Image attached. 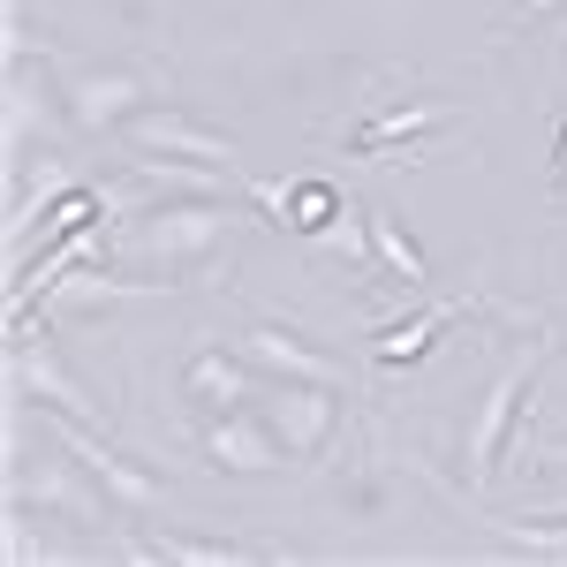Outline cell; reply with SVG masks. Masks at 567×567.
<instances>
[{
  "label": "cell",
  "instance_id": "cell-1",
  "mask_svg": "<svg viewBox=\"0 0 567 567\" xmlns=\"http://www.w3.org/2000/svg\"><path fill=\"white\" fill-rule=\"evenodd\" d=\"M235 197H159L114 227V250L136 265H197L235 235Z\"/></svg>",
  "mask_w": 567,
  "mask_h": 567
},
{
  "label": "cell",
  "instance_id": "cell-2",
  "mask_svg": "<svg viewBox=\"0 0 567 567\" xmlns=\"http://www.w3.org/2000/svg\"><path fill=\"white\" fill-rule=\"evenodd\" d=\"M45 439L61 446V454H76L91 477L106 484V499L122 507V515H159V499H167V484L152 477V470H136L130 454L114 446V439L99 432V424H84V416H61V409H45Z\"/></svg>",
  "mask_w": 567,
  "mask_h": 567
},
{
  "label": "cell",
  "instance_id": "cell-3",
  "mask_svg": "<svg viewBox=\"0 0 567 567\" xmlns=\"http://www.w3.org/2000/svg\"><path fill=\"white\" fill-rule=\"evenodd\" d=\"M545 355L553 349H529L515 355L492 386H484L477 416H470V484H492V470H499V454H507V432L523 424V409L537 401V371H545Z\"/></svg>",
  "mask_w": 567,
  "mask_h": 567
},
{
  "label": "cell",
  "instance_id": "cell-4",
  "mask_svg": "<svg viewBox=\"0 0 567 567\" xmlns=\"http://www.w3.org/2000/svg\"><path fill=\"white\" fill-rule=\"evenodd\" d=\"M8 371H16V386L31 393V401H45V409H61V416H84V424H99V401H91V386L53 355V341L39 333V318L31 310H16L8 318Z\"/></svg>",
  "mask_w": 567,
  "mask_h": 567
},
{
  "label": "cell",
  "instance_id": "cell-5",
  "mask_svg": "<svg viewBox=\"0 0 567 567\" xmlns=\"http://www.w3.org/2000/svg\"><path fill=\"white\" fill-rule=\"evenodd\" d=\"M258 409H265V424L280 432V446H288L296 462H318V454L341 439V393L318 386V379H272Z\"/></svg>",
  "mask_w": 567,
  "mask_h": 567
},
{
  "label": "cell",
  "instance_id": "cell-6",
  "mask_svg": "<svg viewBox=\"0 0 567 567\" xmlns=\"http://www.w3.org/2000/svg\"><path fill=\"white\" fill-rule=\"evenodd\" d=\"M159 91V76L144 69H69L61 76V99H69V130L106 136V130H130L144 114V99Z\"/></svg>",
  "mask_w": 567,
  "mask_h": 567
},
{
  "label": "cell",
  "instance_id": "cell-7",
  "mask_svg": "<svg viewBox=\"0 0 567 567\" xmlns=\"http://www.w3.org/2000/svg\"><path fill=\"white\" fill-rule=\"evenodd\" d=\"M99 492H106V484L91 477L76 454H69V462H16V470H8V499H16V507H45V515H69V523H84V529L114 523Z\"/></svg>",
  "mask_w": 567,
  "mask_h": 567
},
{
  "label": "cell",
  "instance_id": "cell-8",
  "mask_svg": "<svg viewBox=\"0 0 567 567\" xmlns=\"http://www.w3.org/2000/svg\"><path fill=\"white\" fill-rule=\"evenodd\" d=\"M205 462H213V470H235V477H272V470H288L296 454L265 424V409H219L213 424H205Z\"/></svg>",
  "mask_w": 567,
  "mask_h": 567
},
{
  "label": "cell",
  "instance_id": "cell-9",
  "mask_svg": "<svg viewBox=\"0 0 567 567\" xmlns=\"http://www.w3.org/2000/svg\"><path fill=\"white\" fill-rule=\"evenodd\" d=\"M130 144L136 152H167V159H205V167H235L243 152H235V136L205 130L197 114H182V106H144L130 122Z\"/></svg>",
  "mask_w": 567,
  "mask_h": 567
},
{
  "label": "cell",
  "instance_id": "cell-10",
  "mask_svg": "<svg viewBox=\"0 0 567 567\" xmlns=\"http://www.w3.org/2000/svg\"><path fill=\"white\" fill-rule=\"evenodd\" d=\"M182 393L205 409V416H219V409H258L265 401V371L250 363V355L235 349H197L189 363H182Z\"/></svg>",
  "mask_w": 567,
  "mask_h": 567
},
{
  "label": "cell",
  "instance_id": "cell-11",
  "mask_svg": "<svg viewBox=\"0 0 567 567\" xmlns=\"http://www.w3.org/2000/svg\"><path fill=\"white\" fill-rule=\"evenodd\" d=\"M159 288H182V280H144V272H106V265H76L45 288L39 303L45 310H114V303H136V296H159ZM16 318V310H8Z\"/></svg>",
  "mask_w": 567,
  "mask_h": 567
},
{
  "label": "cell",
  "instance_id": "cell-12",
  "mask_svg": "<svg viewBox=\"0 0 567 567\" xmlns=\"http://www.w3.org/2000/svg\"><path fill=\"white\" fill-rule=\"evenodd\" d=\"M130 182L144 189V205L159 197H235V167H205V159H167V152H136Z\"/></svg>",
  "mask_w": 567,
  "mask_h": 567
},
{
  "label": "cell",
  "instance_id": "cell-13",
  "mask_svg": "<svg viewBox=\"0 0 567 567\" xmlns=\"http://www.w3.org/2000/svg\"><path fill=\"white\" fill-rule=\"evenodd\" d=\"M61 114H69V99L61 91H45V69H31L23 53H16V69H8V144L23 152L31 136H61Z\"/></svg>",
  "mask_w": 567,
  "mask_h": 567
},
{
  "label": "cell",
  "instance_id": "cell-14",
  "mask_svg": "<svg viewBox=\"0 0 567 567\" xmlns=\"http://www.w3.org/2000/svg\"><path fill=\"white\" fill-rule=\"evenodd\" d=\"M243 355L258 363L265 379H318V386H333L341 379V363L333 355H318L310 341H296L288 326H272V318H258L250 333H243Z\"/></svg>",
  "mask_w": 567,
  "mask_h": 567
},
{
  "label": "cell",
  "instance_id": "cell-15",
  "mask_svg": "<svg viewBox=\"0 0 567 567\" xmlns=\"http://www.w3.org/2000/svg\"><path fill=\"white\" fill-rule=\"evenodd\" d=\"M462 310H470V296H439V303H424L416 310V318H401V326H386V333H379V363H386V371H401V363H416V355H432V341L439 333H446V326H454V318H462Z\"/></svg>",
  "mask_w": 567,
  "mask_h": 567
},
{
  "label": "cell",
  "instance_id": "cell-16",
  "mask_svg": "<svg viewBox=\"0 0 567 567\" xmlns=\"http://www.w3.org/2000/svg\"><path fill=\"white\" fill-rule=\"evenodd\" d=\"M371 265H379V272H393L409 296H424V288H432V265H424V250L409 243L401 213H386V205L371 213Z\"/></svg>",
  "mask_w": 567,
  "mask_h": 567
},
{
  "label": "cell",
  "instance_id": "cell-17",
  "mask_svg": "<svg viewBox=\"0 0 567 567\" xmlns=\"http://www.w3.org/2000/svg\"><path fill=\"white\" fill-rule=\"evenodd\" d=\"M439 122H446V106H439V99H416V106H379L363 130H349V144L379 159V152H393V144H416V136L439 130Z\"/></svg>",
  "mask_w": 567,
  "mask_h": 567
},
{
  "label": "cell",
  "instance_id": "cell-18",
  "mask_svg": "<svg viewBox=\"0 0 567 567\" xmlns=\"http://www.w3.org/2000/svg\"><path fill=\"white\" fill-rule=\"evenodd\" d=\"M341 213H349V197L333 182H288V227L296 235H326Z\"/></svg>",
  "mask_w": 567,
  "mask_h": 567
},
{
  "label": "cell",
  "instance_id": "cell-19",
  "mask_svg": "<svg viewBox=\"0 0 567 567\" xmlns=\"http://www.w3.org/2000/svg\"><path fill=\"white\" fill-rule=\"evenodd\" d=\"M484 529H492L499 545L529 553V560H567V529H523L515 515H484Z\"/></svg>",
  "mask_w": 567,
  "mask_h": 567
},
{
  "label": "cell",
  "instance_id": "cell-20",
  "mask_svg": "<svg viewBox=\"0 0 567 567\" xmlns=\"http://www.w3.org/2000/svg\"><path fill=\"white\" fill-rule=\"evenodd\" d=\"M515 8H523V16H560L567 0H515Z\"/></svg>",
  "mask_w": 567,
  "mask_h": 567
},
{
  "label": "cell",
  "instance_id": "cell-21",
  "mask_svg": "<svg viewBox=\"0 0 567 567\" xmlns=\"http://www.w3.org/2000/svg\"><path fill=\"white\" fill-rule=\"evenodd\" d=\"M537 462H545V470H567V439H553V446H545Z\"/></svg>",
  "mask_w": 567,
  "mask_h": 567
},
{
  "label": "cell",
  "instance_id": "cell-22",
  "mask_svg": "<svg viewBox=\"0 0 567 567\" xmlns=\"http://www.w3.org/2000/svg\"><path fill=\"white\" fill-rule=\"evenodd\" d=\"M560 182H567V130H560Z\"/></svg>",
  "mask_w": 567,
  "mask_h": 567
}]
</instances>
